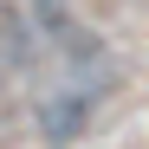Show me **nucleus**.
Wrapping results in <instances>:
<instances>
[{"mask_svg":"<svg viewBox=\"0 0 149 149\" xmlns=\"http://www.w3.org/2000/svg\"><path fill=\"white\" fill-rule=\"evenodd\" d=\"M84 123H91V97H84V91H58L52 104L39 110V130L52 136V143H71Z\"/></svg>","mask_w":149,"mask_h":149,"instance_id":"nucleus-1","label":"nucleus"},{"mask_svg":"<svg viewBox=\"0 0 149 149\" xmlns=\"http://www.w3.org/2000/svg\"><path fill=\"white\" fill-rule=\"evenodd\" d=\"M26 33H33L26 19H19L13 7H0V71H13V65H26V45H33Z\"/></svg>","mask_w":149,"mask_h":149,"instance_id":"nucleus-2","label":"nucleus"}]
</instances>
